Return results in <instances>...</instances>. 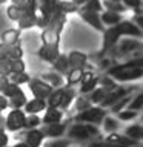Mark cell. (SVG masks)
Instances as JSON below:
<instances>
[{
  "instance_id": "cell-45",
  "label": "cell",
  "mask_w": 143,
  "mask_h": 147,
  "mask_svg": "<svg viewBox=\"0 0 143 147\" xmlns=\"http://www.w3.org/2000/svg\"><path fill=\"white\" fill-rule=\"evenodd\" d=\"M8 107H9L8 98H6L3 94H0V112H2V110H5V109H8Z\"/></svg>"
},
{
  "instance_id": "cell-46",
  "label": "cell",
  "mask_w": 143,
  "mask_h": 147,
  "mask_svg": "<svg viewBox=\"0 0 143 147\" xmlns=\"http://www.w3.org/2000/svg\"><path fill=\"white\" fill-rule=\"evenodd\" d=\"M132 22L143 31V14H137V16H134V20Z\"/></svg>"
},
{
  "instance_id": "cell-21",
  "label": "cell",
  "mask_w": 143,
  "mask_h": 147,
  "mask_svg": "<svg viewBox=\"0 0 143 147\" xmlns=\"http://www.w3.org/2000/svg\"><path fill=\"white\" fill-rule=\"evenodd\" d=\"M125 135L136 142L143 141V126H140V124H132V126H129L125 130Z\"/></svg>"
},
{
  "instance_id": "cell-35",
  "label": "cell",
  "mask_w": 143,
  "mask_h": 147,
  "mask_svg": "<svg viewBox=\"0 0 143 147\" xmlns=\"http://www.w3.org/2000/svg\"><path fill=\"white\" fill-rule=\"evenodd\" d=\"M97 86H99V77H94L91 81H88V83H85V84H82V87H80V94H82V95L89 94V92H92Z\"/></svg>"
},
{
  "instance_id": "cell-53",
  "label": "cell",
  "mask_w": 143,
  "mask_h": 147,
  "mask_svg": "<svg viewBox=\"0 0 143 147\" xmlns=\"http://www.w3.org/2000/svg\"><path fill=\"white\" fill-rule=\"evenodd\" d=\"M0 61H2V58H0Z\"/></svg>"
},
{
  "instance_id": "cell-37",
  "label": "cell",
  "mask_w": 143,
  "mask_h": 147,
  "mask_svg": "<svg viewBox=\"0 0 143 147\" xmlns=\"http://www.w3.org/2000/svg\"><path fill=\"white\" fill-rule=\"evenodd\" d=\"M128 109L131 110H138V109H143V92L137 94L136 96H132L131 103L128 104Z\"/></svg>"
},
{
  "instance_id": "cell-32",
  "label": "cell",
  "mask_w": 143,
  "mask_h": 147,
  "mask_svg": "<svg viewBox=\"0 0 143 147\" xmlns=\"http://www.w3.org/2000/svg\"><path fill=\"white\" fill-rule=\"evenodd\" d=\"M92 106L91 103V100H89V96H80V98H76V109L78 110V112H82V110H86V109H89Z\"/></svg>"
},
{
  "instance_id": "cell-13",
  "label": "cell",
  "mask_w": 143,
  "mask_h": 147,
  "mask_svg": "<svg viewBox=\"0 0 143 147\" xmlns=\"http://www.w3.org/2000/svg\"><path fill=\"white\" fill-rule=\"evenodd\" d=\"M63 118V110L59 107H46L45 115L42 118V124H54L60 123Z\"/></svg>"
},
{
  "instance_id": "cell-51",
  "label": "cell",
  "mask_w": 143,
  "mask_h": 147,
  "mask_svg": "<svg viewBox=\"0 0 143 147\" xmlns=\"http://www.w3.org/2000/svg\"><path fill=\"white\" fill-rule=\"evenodd\" d=\"M3 2H5V0H0V3H3Z\"/></svg>"
},
{
  "instance_id": "cell-47",
  "label": "cell",
  "mask_w": 143,
  "mask_h": 147,
  "mask_svg": "<svg viewBox=\"0 0 143 147\" xmlns=\"http://www.w3.org/2000/svg\"><path fill=\"white\" fill-rule=\"evenodd\" d=\"M8 142H9V138H8V135H6L5 132H0V147L8 146Z\"/></svg>"
},
{
  "instance_id": "cell-48",
  "label": "cell",
  "mask_w": 143,
  "mask_h": 147,
  "mask_svg": "<svg viewBox=\"0 0 143 147\" xmlns=\"http://www.w3.org/2000/svg\"><path fill=\"white\" fill-rule=\"evenodd\" d=\"M71 2H72V3H76V5H77L78 8H82L83 5H85V3L88 2V0H71Z\"/></svg>"
},
{
  "instance_id": "cell-29",
  "label": "cell",
  "mask_w": 143,
  "mask_h": 147,
  "mask_svg": "<svg viewBox=\"0 0 143 147\" xmlns=\"http://www.w3.org/2000/svg\"><path fill=\"white\" fill-rule=\"evenodd\" d=\"M17 23H18V29H29V28L35 26V17L32 12H26Z\"/></svg>"
},
{
  "instance_id": "cell-17",
  "label": "cell",
  "mask_w": 143,
  "mask_h": 147,
  "mask_svg": "<svg viewBox=\"0 0 143 147\" xmlns=\"http://www.w3.org/2000/svg\"><path fill=\"white\" fill-rule=\"evenodd\" d=\"M40 80H43L45 83H48V84L51 87H63L65 86V80H63V77L60 75V74L57 72H48V74H43L42 77H39Z\"/></svg>"
},
{
  "instance_id": "cell-36",
  "label": "cell",
  "mask_w": 143,
  "mask_h": 147,
  "mask_svg": "<svg viewBox=\"0 0 143 147\" xmlns=\"http://www.w3.org/2000/svg\"><path fill=\"white\" fill-rule=\"evenodd\" d=\"M59 6L60 9L65 12V14H69V12H74V11H78V6L76 3H72L71 0H62V2H59Z\"/></svg>"
},
{
  "instance_id": "cell-27",
  "label": "cell",
  "mask_w": 143,
  "mask_h": 147,
  "mask_svg": "<svg viewBox=\"0 0 143 147\" xmlns=\"http://www.w3.org/2000/svg\"><path fill=\"white\" fill-rule=\"evenodd\" d=\"M103 8H106V11H112V12H125L126 11V6L122 2H115V0H103L101 2Z\"/></svg>"
},
{
  "instance_id": "cell-11",
  "label": "cell",
  "mask_w": 143,
  "mask_h": 147,
  "mask_svg": "<svg viewBox=\"0 0 143 147\" xmlns=\"http://www.w3.org/2000/svg\"><path fill=\"white\" fill-rule=\"evenodd\" d=\"M43 132L45 138H62L65 135V132L68 130V126L63 123H54V124H43V127L40 129Z\"/></svg>"
},
{
  "instance_id": "cell-54",
  "label": "cell",
  "mask_w": 143,
  "mask_h": 147,
  "mask_svg": "<svg viewBox=\"0 0 143 147\" xmlns=\"http://www.w3.org/2000/svg\"><path fill=\"white\" fill-rule=\"evenodd\" d=\"M142 119H143V117H142Z\"/></svg>"
},
{
  "instance_id": "cell-49",
  "label": "cell",
  "mask_w": 143,
  "mask_h": 147,
  "mask_svg": "<svg viewBox=\"0 0 143 147\" xmlns=\"http://www.w3.org/2000/svg\"><path fill=\"white\" fill-rule=\"evenodd\" d=\"M5 129H6V123H5V119L0 117V132H5Z\"/></svg>"
},
{
  "instance_id": "cell-18",
  "label": "cell",
  "mask_w": 143,
  "mask_h": 147,
  "mask_svg": "<svg viewBox=\"0 0 143 147\" xmlns=\"http://www.w3.org/2000/svg\"><path fill=\"white\" fill-rule=\"evenodd\" d=\"M52 66L55 69V72L60 74V75H66V74L71 71V64H69V60H68V55H63L60 54L57 60L52 63Z\"/></svg>"
},
{
  "instance_id": "cell-8",
  "label": "cell",
  "mask_w": 143,
  "mask_h": 147,
  "mask_svg": "<svg viewBox=\"0 0 143 147\" xmlns=\"http://www.w3.org/2000/svg\"><path fill=\"white\" fill-rule=\"evenodd\" d=\"M28 83H29V87H31V92L34 95V98H39V100L46 101L48 96L51 95V92L54 90V87H51L48 83H45L40 78H31Z\"/></svg>"
},
{
  "instance_id": "cell-41",
  "label": "cell",
  "mask_w": 143,
  "mask_h": 147,
  "mask_svg": "<svg viewBox=\"0 0 143 147\" xmlns=\"http://www.w3.org/2000/svg\"><path fill=\"white\" fill-rule=\"evenodd\" d=\"M12 72H25V61L22 58H12Z\"/></svg>"
},
{
  "instance_id": "cell-26",
  "label": "cell",
  "mask_w": 143,
  "mask_h": 147,
  "mask_svg": "<svg viewBox=\"0 0 143 147\" xmlns=\"http://www.w3.org/2000/svg\"><path fill=\"white\" fill-rule=\"evenodd\" d=\"M83 71L85 69H80V67H72L71 71L66 74V84L68 86H74L76 83H78L82 80V75H83Z\"/></svg>"
},
{
  "instance_id": "cell-23",
  "label": "cell",
  "mask_w": 143,
  "mask_h": 147,
  "mask_svg": "<svg viewBox=\"0 0 143 147\" xmlns=\"http://www.w3.org/2000/svg\"><path fill=\"white\" fill-rule=\"evenodd\" d=\"M18 37H20L18 29H8L2 34V43L3 45H16V43H18Z\"/></svg>"
},
{
  "instance_id": "cell-34",
  "label": "cell",
  "mask_w": 143,
  "mask_h": 147,
  "mask_svg": "<svg viewBox=\"0 0 143 147\" xmlns=\"http://www.w3.org/2000/svg\"><path fill=\"white\" fill-rule=\"evenodd\" d=\"M117 117L120 121H132L137 118V110H131V109H123L122 112L117 113Z\"/></svg>"
},
{
  "instance_id": "cell-52",
  "label": "cell",
  "mask_w": 143,
  "mask_h": 147,
  "mask_svg": "<svg viewBox=\"0 0 143 147\" xmlns=\"http://www.w3.org/2000/svg\"><path fill=\"white\" fill-rule=\"evenodd\" d=\"M137 147H143V146H137Z\"/></svg>"
},
{
  "instance_id": "cell-19",
  "label": "cell",
  "mask_w": 143,
  "mask_h": 147,
  "mask_svg": "<svg viewBox=\"0 0 143 147\" xmlns=\"http://www.w3.org/2000/svg\"><path fill=\"white\" fill-rule=\"evenodd\" d=\"M100 18H101V23L106 26H114V25H118L120 22L123 20V16L120 12H112V11H105L100 14Z\"/></svg>"
},
{
  "instance_id": "cell-2",
  "label": "cell",
  "mask_w": 143,
  "mask_h": 147,
  "mask_svg": "<svg viewBox=\"0 0 143 147\" xmlns=\"http://www.w3.org/2000/svg\"><path fill=\"white\" fill-rule=\"evenodd\" d=\"M108 75L115 81H134L143 77L142 67H131L128 64H115V66L108 69Z\"/></svg>"
},
{
  "instance_id": "cell-25",
  "label": "cell",
  "mask_w": 143,
  "mask_h": 147,
  "mask_svg": "<svg viewBox=\"0 0 143 147\" xmlns=\"http://www.w3.org/2000/svg\"><path fill=\"white\" fill-rule=\"evenodd\" d=\"M109 89H106V87H99V89H94L92 90V94H91V96H89V100H91V103L92 104H100L101 101H103L106 96H108V94H109Z\"/></svg>"
},
{
  "instance_id": "cell-4",
  "label": "cell",
  "mask_w": 143,
  "mask_h": 147,
  "mask_svg": "<svg viewBox=\"0 0 143 147\" xmlns=\"http://www.w3.org/2000/svg\"><path fill=\"white\" fill-rule=\"evenodd\" d=\"M105 117H106V110L101 107V106H99V107H92L91 106L89 109L78 112L76 117H74V119L78 123H89V124L97 126V124L103 123Z\"/></svg>"
},
{
  "instance_id": "cell-16",
  "label": "cell",
  "mask_w": 143,
  "mask_h": 147,
  "mask_svg": "<svg viewBox=\"0 0 143 147\" xmlns=\"http://www.w3.org/2000/svg\"><path fill=\"white\" fill-rule=\"evenodd\" d=\"M68 60H69V64H71V69L72 67L85 69L86 63H88V57L83 52H80V51H72V52L68 55Z\"/></svg>"
},
{
  "instance_id": "cell-39",
  "label": "cell",
  "mask_w": 143,
  "mask_h": 147,
  "mask_svg": "<svg viewBox=\"0 0 143 147\" xmlns=\"http://www.w3.org/2000/svg\"><path fill=\"white\" fill-rule=\"evenodd\" d=\"M71 146V140H62V138H54V140L48 141L45 147H69Z\"/></svg>"
},
{
  "instance_id": "cell-24",
  "label": "cell",
  "mask_w": 143,
  "mask_h": 147,
  "mask_svg": "<svg viewBox=\"0 0 143 147\" xmlns=\"http://www.w3.org/2000/svg\"><path fill=\"white\" fill-rule=\"evenodd\" d=\"M28 11L25 8H20V6H16V5H9L8 9H6V14H8V17L11 18L12 22H18L20 18L25 16Z\"/></svg>"
},
{
  "instance_id": "cell-50",
  "label": "cell",
  "mask_w": 143,
  "mask_h": 147,
  "mask_svg": "<svg viewBox=\"0 0 143 147\" xmlns=\"http://www.w3.org/2000/svg\"><path fill=\"white\" fill-rule=\"evenodd\" d=\"M14 147H29V146H28L26 142L22 141V142H17V144H14Z\"/></svg>"
},
{
  "instance_id": "cell-9",
  "label": "cell",
  "mask_w": 143,
  "mask_h": 147,
  "mask_svg": "<svg viewBox=\"0 0 143 147\" xmlns=\"http://www.w3.org/2000/svg\"><path fill=\"white\" fill-rule=\"evenodd\" d=\"M134 90V87H123V86H117L114 90H111L109 94H108V96L101 101L100 103V106L103 109H106V107H111L112 104H115L118 100H122L123 96H126V95H129L131 92Z\"/></svg>"
},
{
  "instance_id": "cell-22",
  "label": "cell",
  "mask_w": 143,
  "mask_h": 147,
  "mask_svg": "<svg viewBox=\"0 0 143 147\" xmlns=\"http://www.w3.org/2000/svg\"><path fill=\"white\" fill-rule=\"evenodd\" d=\"M74 100H76V90H74L71 86H69V87H65L63 98H62V104H60L59 109H68L69 106L74 103Z\"/></svg>"
},
{
  "instance_id": "cell-14",
  "label": "cell",
  "mask_w": 143,
  "mask_h": 147,
  "mask_svg": "<svg viewBox=\"0 0 143 147\" xmlns=\"http://www.w3.org/2000/svg\"><path fill=\"white\" fill-rule=\"evenodd\" d=\"M23 107H25V110H23L25 113H28V115H37L39 112H42V110H46L48 104H46L45 100L34 98V100L26 101V104L23 106Z\"/></svg>"
},
{
  "instance_id": "cell-3",
  "label": "cell",
  "mask_w": 143,
  "mask_h": 147,
  "mask_svg": "<svg viewBox=\"0 0 143 147\" xmlns=\"http://www.w3.org/2000/svg\"><path fill=\"white\" fill-rule=\"evenodd\" d=\"M68 136L69 138H74V140H89L92 136H99L100 135V130L97 129L94 124H89V123H78V124H72L71 127L68 129Z\"/></svg>"
},
{
  "instance_id": "cell-44",
  "label": "cell",
  "mask_w": 143,
  "mask_h": 147,
  "mask_svg": "<svg viewBox=\"0 0 143 147\" xmlns=\"http://www.w3.org/2000/svg\"><path fill=\"white\" fill-rule=\"evenodd\" d=\"M9 84H11V81L8 80V77H2V75H0V94H3Z\"/></svg>"
},
{
  "instance_id": "cell-15",
  "label": "cell",
  "mask_w": 143,
  "mask_h": 147,
  "mask_svg": "<svg viewBox=\"0 0 143 147\" xmlns=\"http://www.w3.org/2000/svg\"><path fill=\"white\" fill-rule=\"evenodd\" d=\"M59 55H60V51H59V48H55V46H46V45H43L39 49V57L42 60H45V61H48V63H54L55 60H57Z\"/></svg>"
},
{
  "instance_id": "cell-5",
  "label": "cell",
  "mask_w": 143,
  "mask_h": 147,
  "mask_svg": "<svg viewBox=\"0 0 143 147\" xmlns=\"http://www.w3.org/2000/svg\"><path fill=\"white\" fill-rule=\"evenodd\" d=\"M3 95L8 98L9 107L11 109H22L28 101L25 92L22 90V87L17 86V84H12V83L6 87V90L3 92Z\"/></svg>"
},
{
  "instance_id": "cell-1",
  "label": "cell",
  "mask_w": 143,
  "mask_h": 147,
  "mask_svg": "<svg viewBox=\"0 0 143 147\" xmlns=\"http://www.w3.org/2000/svg\"><path fill=\"white\" fill-rule=\"evenodd\" d=\"M120 37H134V38L143 40V31L131 20H122L118 25L109 26L108 29H105L103 51H101V52H106V51H109L112 46L117 45Z\"/></svg>"
},
{
  "instance_id": "cell-12",
  "label": "cell",
  "mask_w": 143,
  "mask_h": 147,
  "mask_svg": "<svg viewBox=\"0 0 143 147\" xmlns=\"http://www.w3.org/2000/svg\"><path fill=\"white\" fill-rule=\"evenodd\" d=\"M23 135V142H26L29 147H40L45 140V135L40 129H28Z\"/></svg>"
},
{
  "instance_id": "cell-10",
  "label": "cell",
  "mask_w": 143,
  "mask_h": 147,
  "mask_svg": "<svg viewBox=\"0 0 143 147\" xmlns=\"http://www.w3.org/2000/svg\"><path fill=\"white\" fill-rule=\"evenodd\" d=\"M77 12L80 14V17L88 23V25H91L92 28H94V29L105 32V25L101 23V18H100V14H99V12L88 11V9H83V8H78Z\"/></svg>"
},
{
  "instance_id": "cell-33",
  "label": "cell",
  "mask_w": 143,
  "mask_h": 147,
  "mask_svg": "<svg viewBox=\"0 0 143 147\" xmlns=\"http://www.w3.org/2000/svg\"><path fill=\"white\" fill-rule=\"evenodd\" d=\"M83 9H88V11H94V12H101L103 9V5H101V0H88V2L82 6Z\"/></svg>"
},
{
  "instance_id": "cell-6",
  "label": "cell",
  "mask_w": 143,
  "mask_h": 147,
  "mask_svg": "<svg viewBox=\"0 0 143 147\" xmlns=\"http://www.w3.org/2000/svg\"><path fill=\"white\" fill-rule=\"evenodd\" d=\"M111 49L115 51L117 57H122V55H126V54H134L136 51H142L143 41L138 38H123V40H118L117 46H112Z\"/></svg>"
},
{
  "instance_id": "cell-40",
  "label": "cell",
  "mask_w": 143,
  "mask_h": 147,
  "mask_svg": "<svg viewBox=\"0 0 143 147\" xmlns=\"http://www.w3.org/2000/svg\"><path fill=\"white\" fill-rule=\"evenodd\" d=\"M122 3L126 6V9H134V11L143 6V0H122Z\"/></svg>"
},
{
  "instance_id": "cell-30",
  "label": "cell",
  "mask_w": 143,
  "mask_h": 147,
  "mask_svg": "<svg viewBox=\"0 0 143 147\" xmlns=\"http://www.w3.org/2000/svg\"><path fill=\"white\" fill-rule=\"evenodd\" d=\"M118 127H120V124H118L117 119L106 115L105 119H103V129H105V132L106 133H115V132L118 130Z\"/></svg>"
},
{
  "instance_id": "cell-38",
  "label": "cell",
  "mask_w": 143,
  "mask_h": 147,
  "mask_svg": "<svg viewBox=\"0 0 143 147\" xmlns=\"http://www.w3.org/2000/svg\"><path fill=\"white\" fill-rule=\"evenodd\" d=\"M42 124V118H39L37 115H28L26 121H25V127L26 129H39Z\"/></svg>"
},
{
  "instance_id": "cell-7",
  "label": "cell",
  "mask_w": 143,
  "mask_h": 147,
  "mask_svg": "<svg viewBox=\"0 0 143 147\" xmlns=\"http://www.w3.org/2000/svg\"><path fill=\"white\" fill-rule=\"evenodd\" d=\"M25 121H26V113L20 109H12L8 113V117L5 118L6 129L9 132H17V130L25 129Z\"/></svg>"
},
{
  "instance_id": "cell-28",
  "label": "cell",
  "mask_w": 143,
  "mask_h": 147,
  "mask_svg": "<svg viewBox=\"0 0 143 147\" xmlns=\"http://www.w3.org/2000/svg\"><path fill=\"white\" fill-rule=\"evenodd\" d=\"M8 80L11 81L12 84L20 86V84H25V83H28L31 78H29V75H28L26 72H12V74H9V75H8Z\"/></svg>"
},
{
  "instance_id": "cell-20",
  "label": "cell",
  "mask_w": 143,
  "mask_h": 147,
  "mask_svg": "<svg viewBox=\"0 0 143 147\" xmlns=\"http://www.w3.org/2000/svg\"><path fill=\"white\" fill-rule=\"evenodd\" d=\"M63 92H65V86L63 87H57L51 92V95L46 100V104L48 107H60L62 104V98H63Z\"/></svg>"
},
{
  "instance_id": "cell-42",
  "label": "cell",
  "mask_w": 143,
  "mask_h": 147,
  "mask_svg": "<svg viewBox=\"0 0 143 147\" xmlns=\"http://www.w3.org/2000/svg\"><path fill=\"white\" fill-rule=\"evenodd\" d=\"M89 147H126V146L115 144V142H109V141H95V142H91Z\"/></svg>"
},
{
  "instance_id": "cell-43",
  "label": "cell",
  "mask_w": 143,
  "mask_h": 147,
  "mask_svg": "<svg viewBox=\"0 0 143 147\" xmlns=\"http://www.w3.org/2000/svg\"><path fill=\"white\" fill-rule=\"evenodd\" d=\"M95 77V74L92 72V71H83V75H82V84H85V83H88V81H91L92 78Z\"/></svg>"
},
{
  "instance_id": "cell-31",
  "label": "cell",
  "mask_w": 143,
  "mask_h": 147,
  "mask_svg": "<svg viewBox=\"0 0 143 147\" xmlns=\"http://www.w3.org/2000/svg\"><path fill=\"white\" fill-rule=\"evenodd\" d=\"M132 96H134V95L129 94V95H126V96H123L122 100H118L115 104L111 106V112H112V113H118V112H122V110H123L125 107H126V106H128L129 103H131Z\"/></svg>"
}]
</instances>
